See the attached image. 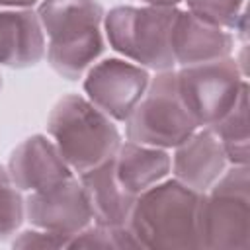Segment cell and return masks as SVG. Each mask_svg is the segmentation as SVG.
Returning <instances> with one entry per match:
<instances>
[{
	"instance_id": "obj_1",
	"label": "cell",
	"mask_w": 250,
	"mask_h": 250,
	"mask_svg": "<svg viewBox=\"0 0 250 250\" xmlns=\"http://www.w3.org/2000/svg\"><path fill=\"white\" fill-rule=\"evenodd\" d=\"M47 61L64 80H78L104 51V8L98 0H41Z\"/></svg>"
},
{
	"instance_id": "obj_2",
	"label": "cell",
	"mask_w": 250,
	"mask_h": 250,
	"mask_svg": "<svg viewBox=\"0 0 250 250\" xmlns=\"http://www.w3.org/2000/svg\"><path fill=\"white\" fill-rule=\"evenodd\" d=\"M203 193L182 182L162 180L137 195L129 229L141 248H201L199 207Z\"/></svg>"
},
{
	"instance_id": "obj_3",
	"label": "cell",
	"mask_w": 250,
	"mask_h": 250,
	"mask_svg": "<svg viewBox=\"0 0 250 250\" xmlns=\"http://www.w3.org/2000/svg\"><path fill=\"white\" fill-rule=\"evenodd\" d=\"M47 133L78 176L113 158L121 135L102 109L78 94L62 96L47 117Z\"/></svg>"
},
{
	"instance_id": "obj_4",
	"label": "cell",
	"mask_w": 250,
	"mask_h": 250,
	"mask_svg": "<svg viewBox=\"0 0 250 250\" xmlns=\"http://www.w3.org/2000/svg\"><path fill=\"white\" fill-rule=\"evenodd\" d=\"M180 8L115 6L104 16L109 47L139 66L154 72L172 70V33Z\"/></svg>"
},
{
	"instance_id": "obj_5",
	"label": "cell",
	"mask_w": 250,
	"mask_h": 250,
	"mask_svg": "<svg viewBox=\"0 0 250 250\" xmlns=\"http://www.w3.org/2000/svg\"><path fill=\"white\" fill-rule=\"evenodd\" d=\"M197 129L180 94L174 68L156 72L150 78L146 92L125 119L127 141L166 150L176 148Z\"/></svg>"
},
{
	"instance_id": "obj_6",
	"label": "cell",
	"mask_w": 250,
	"mask_h": 250,
	"mask_svg": "<svg viewBox=\"0 0 250 250\" xmlns=\"http://www.w3.org/2000/svg\"><path fill=\"white\" fill-rule=\"evenodd\" d=\"M201 248L248 250L250 246V174L230 166L203 193L199 207Z\"/></svg>"
},
{
	"instance_id": "obj_7",
	"label": "cell",
	"mask_w": 250,
	"mask_h": 250,
	"mask_svg": "<svg viewBox=\"0 0 250 250\" xmlns=\"http://www.w3.org/2000/svg\"><path fill=\"white\" fill-rule=\"evenodd\" d=\"M178 88L197 127H211L238 100L246 82L236 59L225 57L211 62L180 66Z\"/></svg>"
},
{
	"instance_id": "obj_8",
	"label": "cell",
	"mask_w": 250,
	"mask_h": 250,
	"mask_svg": "<svg viewBox=\"0 0 250 250\" xmlns=\"http://www.w3.org/2000/svg\"><path fill=\"white\" fill-rule=\"evenodd\" d=\"M23 209L31 227L62 236L66 246L94 221L86 189L76 176L53 188L31 191L23 199Z\"/></svg>"
},
{
	"instance_id": "obj_9",
	"label": "cell",
	"mask_w": 250,
	"mask_h": 250,
	"mask_svg": "<svg viewBox=\"0 0 250 250\" xmlns=\"http://www.w3.org/2000/svg\"><path fill=\"white\" fill-rule=\"evenodd\" d=\"M150 82L146 68L123 59H104L88 68L84 92L88 100L115 121H125Z\"/></svg>"
},
{
	"instance_id": "obj_10",
	"label": "cell",
	"mask_w": 250,
	"mask_h": 250,
	"mask_svg": "<svg viewBox=\"0 0 250 250\" xmlns=\"http://www.w3.org/2000/svg\"><path fill=\"white\" fill-rule=\"evenodd\" d=\"M8 172L20 191H41L74 176L57 145L45 135L21 141L8 158Z\"/></svg>"
},
{
	"instance_id": "obj_11",
	"label": "cell",
	"mask_w": 250,
	"mask_h": 250,
	"mask_svg": "<svg viewBox=\"0 0 250 250\" xmlns=\"http://www.w3.org/2000/svg\"><path fill=\"white\" fill-rule=\"evenodd\" d=\"M229 160L217 135L199 127L184 143H180L172 156V172L184 186L205 193L227 170Z\"/></svg>"
},
{
	"instance_id": "obj_12",
	"label": "cell",
	"mask_w": 250,
	"mask_h": 250,
	"mask_svg": "<svg viewBox=\"0 0 250 250\" xmlns=\"http://www.w3.org/2000/svg\"><path fill=\"white\" fill-rule=\"evenodd\" d=\"M45 33L37 12L31 8L0 10V66L29 68L43 61Z\"/></svg>"
},
{
	"instance_id": "obj_13",
	"label": "cell",
	"mask_w": 250,
	"mask_h": 250,
	"mask_svg": "<svg viewBox=\"0 0 250 250\" xmlns=\"http://www.w3.org/2000/svg\"><path fill=\"white\" fill-rule=\"evenodd\" d=\"M232 47L234 39L227 29L203 21L188 10H180L172 33V51L176 64L191 66L199 62L219 61L230 57Z\"/></svg>"
},
{
	"instance_id": "obj_14",
	"label": "cell",
	"mask_w": 250,
	"mask_h": 250,
	"mask_svg": "<svg viewBox=\"0 0 250 250\" xmlns=\"http://www.w3.org/2000/svg\"><path fill=\"white\" fill-rule=\"evenodd\" d=\"M78 180L82 182L90 201V209L94 217L92 223L105 227H129V219L137 195L129 193L117 180L113 158L80 174Z\"/></svg>"
},
{
	"instance_id": "obj_15",
	"label": "cell",
	"mask_w": 250,
	"mask_h": 250,
	"mask_svg": "<svg viewBox=\"0 0 250 250\" xmlns=\"http://www.w3.org/2000/svg\"><path fill=\"white\" fill-rule=\"evenodd\" d=\"M113 168L121 186L129 193L141 195L170 174L172 156L166 148L125 141L113 156Z\"/></svg>"
},
{
	"instance_id": "obj_16",
	"label": "cell",
	"mask_w": 250,
	"mask_h": 250,
	"mask_svg": "<svg viewBox=\"0 0 250 250\" xmlns=\"http://www.w3.org/2000/svg\"><path fill=\"white\" fill-rule=\"evenodd\" d=\"M211 129L223 145L229 164L248 166L250 158V135H248V86L242 88L236 104L219 119Z\"/></svg>"
},
{
	"instance_id": "obj_17",
	"label": "cell",
	"mask_w": 250,
	"mask_h": 250,
	"mask_svg": "<svg viewBox=\"0 0 250 250\" xmlns=\"http://www.w3.org/2000/svg\"><path fill=\"white\" fill-rule=\"evenodd\" d=\"M66 248H102V250H125L141 248L129 227H105L90 223L84 230L70 238Z\"/></svg>"
},
{
	"instance_id": "obj_18",
	"label": "cell",
	"mask_w": 250,
	"mask_h": 250,
	"mask_svg": "<svg viewBox=\"0 0 250 250\" xmlns=\"http://www.w3.org/2000/svg\"><path fill=\"white\" fill-rule=\"evenodd\" d=\"M188 12L203 21L219 25L223 29L244 31L246 10L244 0H186Z\"/></svg>"
},
{
	"instance_id": "obj_19",
	"label": "cell",
	"mask_w": 250,
	"mask_h": 250,
	"mask_svg": "<svg viewBox=\"0 0 250 250\" xmlns=\"http://www.w3.org/2000/svg\"><path fill=\"white\" fill-rule=\"evenodd\" d=\"M23 219V195L12 182L8 168L0 164V240L16 234Z\"/></svg>"
},
{
	"instance_id": "obj_20",
	"label": "cell",
	"mask_w": 250,
	"mask_h": 250,
	"mask_svg": "<svg viewBox=\"0 0 250 250\" xmlns=\"http://www.w3.org/2000/svg\"><path fill=\"white\" fill-rule=\"evenodd\" d=\"M14 248H66V240L59 234L41 230V229H29L20 232L12 240Z\"/></svg>"
},
{
	"instance_id": "obj_21",
	"label": "cell",
	"mask_w": 250,
	"mask_h": 250,
	"mask_svg": "<svg viewBox=\"0 0 250 250\" xmlns=\"http://www.w3.org/2000/svg\"><path fill=\"white\" fill-rule=\"evenodd\" d=\"M39 0H0V6L4 8H31Z\"/></svg>"
},
{
	"instance_id": "obj_22",
	"label": "cell",
	"mask_w": 250,
	"mask_h": 250,
	"mask_svg": "<svg viewBox=\"0 0 250 250\" xmlns=\"http://www.w3.org/2000/svg\"><path fill=\"white\" fill-rule=\"evenodd\" d=\"M146 2L148 6H162V8H170V6H178L180 2H186V0H143Z\"/></svg>"
}]
</instances>
